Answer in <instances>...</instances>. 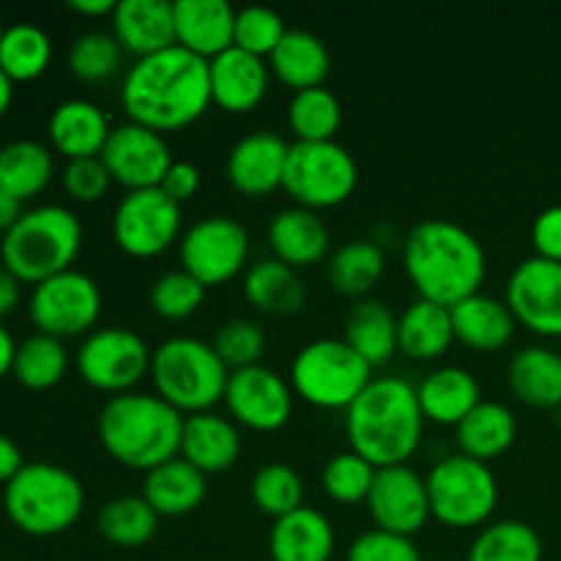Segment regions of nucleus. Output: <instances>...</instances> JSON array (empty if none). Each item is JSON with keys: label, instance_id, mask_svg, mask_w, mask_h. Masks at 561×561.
I'll use <instances>...</instances> for the list:
<instances>
[{"label": "nucleus", "instance_id": "nucleus-1", "mask_svg": "<svg viewBox=\"0 0 561 561\" xmlns=\"http://www.w3.org/2000/svg\"><path fill=\"white\" fill-rule=\"evenodd\" d=\"M211 102L208 60L179 44L137 58L121 88V104L129 121L159 135L195 124Z\"/></svg>", "mask_w": 561, "mask_h": 561}, {"label": "nucleus", "instance_id": "nucleus-2", "mask_svg": "<svg viewBox=\"0 0 561 561\" xmlns=\"http://www.w3.org/2000/svg\"><path fill=\"white\" fill-rule=\"evenodd\" d=\"M403 266L420 299L455 307L480 294L485 283V250L474 233L449 219H422L403 244Z\"/></svg>", "mask_w": 561, "mask_h": 561}, {"label": "nucleus", "instance_id": "nucleus-3", "mask_svg": "<svg viewBox=\"0 0 561 561\" xmlns=\"http://www.w3.org/2000/svg\"><path fill=\"white\" fill-rule=\"evenodd\" d=\"M425 431L416 387L400 376H381L345 409L351 449L376 469L409 463Z\"/></svg>", "mask_w": 561, "mask_h": 561}, {"label": "nucleus", "instance_id": "nucleus-4", "mask_svg": "<svg viewBox=\"0 0 561 561\" xmlns=\"http://www.w3.org/2000/svg\"><path fill=\"white\" fill-rule=\"evenodd\" d=\"M184 414L148 392L113 394L99 414V442L126 469L151 471L179 458Z\"/></svg>", "mask_w": 561, "mask_h": 561}, {"label": "nucleus", "instance_id": "nucleus-5", "mask_svg": "<svg viewBox=\"0 0 561 561\" xmlns=\"http://www.w3.org/2000/svg\"><path fill=\"white\" fill-rule=\"evenodd\" d=\"M82 247V222L71 208L47 203L27 208L0 239V263L20 283L38 285L69 272Z\"/></svg>", "mask_w": 561, "mask_h": 561}, {"label": "nucleus", "instance_id": "nucleus-6", "mask_svg": "<svg viewBox=\"0 0 561 561\" xmlns=\"http://www.w3.org/2000/svg\"><path fill=\"white\" fill-rule=\"evenodd\" d=\"M11 524L31 537H55L71 529L85 507L82 482L64 466L33 460L3 488Z\"/></svg>", "mask_w": 561, "mask_h": 561}, {"label": "nucleus", "instance_id": "nucleus-7", "mask_svg": "<svg viewBox=\"0 0 561 561\" xmlns=\"http://www.w3.org/2000/svg\"><path fill=\"white\" fill-rule=\"evenodd\" d=\"M151 378L159 398L190 416L222 403L230 370L211 343L181 334L153 348Z\"/></svg>", "mask_w": 561, "mask_h": 561}, {"label": "nucleus", "instance_id": "nucleus-8", "mask_svg": "<svg viewBox=\"0 0 561 561\" xmlns=\"http://www.w3.org/2000/svg\"><path fill=\"white\" fill-rule=\"evenodd\" d=\"M370 381L373 367L345 340H312L290 362V389L316 409H348Z\"/></svg>", "mask_w": 561, "mask_h": 561}, {"label": "nucleus", "instance_id": "nucleus-9", "mask_svg": "<svg viewBox=\"0 0 561 561\" xmlns=\"http://www.w3.org/2000/svg\"><path fill=\"white\" fill-rule=\"evenodd\" d=\"M431 515L449 529L488 524L499 502V482L491 466L466 455H447L425 477Z\"/></svg>", "mask_w": 561, "mask_h": 561}, {"label": "nucleus", "instance_id": "nucleus-10", "mask_svg": "<svg viewBox=\"0 0 561 561\" xmlns=\"http://www.w3.org/2000/svg\"><path fill=\"white\" fill-rule=\"evenodd\" d=\"M359 181V168L348 148L337 140L299 142L288 148L283 190L296 201V206L334 208L348 201Z\"/></svg>", "mask_w": 561, "mask_h": 561}, {"label": "nucleus", "instance_id": "nucleus-11", "mask_svg": "<svg viewBox=\"0 0 561 561\" xmlns=\"http://www.w3.org/2000/svg\"><path fill=\"white\" fill-rule=\"evenodd\" d=\"M153 351L137 332L124 327L96 329L77 348V373L99 392L124 394L151 373Z\"/></svg>", "mask_w": 561, "mask_h": 561}, {"label": "nucleus", "instance_id": "nucleus-12", "mask_svg": "<svg viewBox=\"0 0 561 561\" xmlns=\"http://www.w3.org/2000/svg\"><path fill=\"white\" fill-rule=\"evenodd\" d=\"M102 316V290L85 272H60L33 285L31 321L49 337H80L91 332Z\"/></svg>", "mask_w": 561, "mask_h": 561}, {"label": "nucleus", "instance_id": "nucleus-13", "mask_svg": "<svg viewBox=\"0 0 561 561\" xmlns=\"http://www.w3.org/2000/svg\"><path fill=\"white\" fill-rule=\"evenodd\" d=\"M181 268L206 288L233 279L250 257V233L233 217H203L179 241Z\"/></svg>", "mask_w": 561, "mask_h": 561}, {"label": "nucleus", "instance_id": "nucleus-14", "mask_svg": "<svg viewBox=\"0 0 561 561\" xmlns=\"http://www.w3.org/2000/svg\"><path fill=\"white\" fill-rule=\"evenodd\" d=\"M181 233V203L153 190L126 192L113 214L115 244L131 257H157Z\"/></svg>", "mask_w": 561, "mask_h": 561}, {"label": "nucleus", "instance_id": "nucleus-15", "mask_svg": "<svg viewBox=\"0 0 561 561\" xmlns=\"http://www.w3.org/2000/svg\"><path fill=\"white\" fill-rule=\"evenodd\" d=\"M222 403L228 405L230 420L239 425L274 433L288 425L294 411V389L272 367L252 365L230 373Z\"/></svg>", "mask_w": 561, "mask_h": 561}, {"label": "nucleus", "instance_id": "nucleus-16", "mask_svg": "<svg viewBox=\"0 0 561 561\" xmlns=\"http://www.w3.org/2000/svg\"><path fill=\"white\" fill-rule=\"evenodd\" d=\"M102 162L113 175V181H118L129 192H137L153 190V186L162 184L164 173H168L175 159L170 153L164 135L135 124V121H126V124L113 126V131H110L107 146L102 151Z\"/></svg>", "mask_w": 561, "mask_h": 561}, {"label": "nucleus", "instance_id": "nucleus-17", "mask_svg": "<svg viewBox=\"0 0 561 561\" xmlns=\"http://www.w3.org/2000/svg\"><path fill=\"white\" fill-rule=\"evenodd\" d=\"M507 307L515 321L542 337H561V263L526 257L507 279Z\"/></svg>", "mask_w": 561, "mask_h": 561}, {"label": "nucleus", "instance_id": "nucleus-18", "mask_svg": "<svg viewBox=\"0 0 561 561\" xmlns=\"http://www.w3.org/2000/svg\"><path fill=\"white\" fill-rule=\"evenodd\" d=\"M367 507L376 520V529L414 537L431 518L425 477L416 474L409 463L378 469L370 496H367Z\"/></svg>", "mask_w": 561, "mask_h": 561}, {"label": "nucleus", "instance_id": "nucleus-19", "mask_svg": "<svg viewBox=\"0 0 561 561\" xmlns=\"http://www.w3.org/2000/svg\"><path fill=\"white\" fill-rule=\"evenodd\" d=\"M288 142L272 129H257L233 142L228 153V181L241 195H272L283 186Z\"/></svg>", "mask_w": 561, "mask_h": 561}, {"label": "nucleus", "instance_id": "nucleus-20", "mask_svg": "<svg viewBox=\"0 0 561 561\" xmlns=\"http://www.w3.org/2000/svg\"><path fill=\"white\" fill-rule=\"evenodd\" d=\"M208 75H211V99L228 113H250L266 99L268 69L266 58L244 53L239 47L225 49L222 55L208 60Z\"/></svg>", "mask_w": 561, "mask_h": 561}, {"label": "nucleus", "instance_id": "nucleus-21", "mask_svg": "<svg viewBox=\"0 0 561 561\" xmlns=\"http://www.w3.org/2000/svg\"><path fill=\"white\" fill-rule=\"evenodd\" d=\"M175 44L211 60L233 47L236 9L228 0H173Z\"/></svg>", "mask_w": 561, "mask_h": 561}, {"label": "nucleus", "instance_id": "nucleus-22", "mask_svg": "<svg viewBox=\"0 0 561 561\" xmlns=\"http://www.w3.org/2000/svg\"><path fill=\"white\" fill-rule=\"evenodd\" d=\"M110 20L113 36L124 53L137 58L175 47V16L170 0H118Z\"/></svg>", "mask_w": 561, "mask_h": 561}, {"label": "nucleus", "instance_id": "nucleus-23", "mask_svg": "<svg viewBox=\"0 0 561 561\" xmlns=\"http://www.w3.org/2000/svg\"><path fill=\"white\" fill-rule=\"evenodd\" d=\"M179 455L186 463L201 469L203 474L228 471L241 455L239 427L230 416L217 414V411H201V414L184 416Z\"/></svg>", "mask_w": 561, "mask_h": 561}, {"label": "nucleus", "instance_id": "nucleus-24", "mask_svg": "<svg viewBox=\"0 0 561 561\" xmlns=\"http://www.w3.org/2000/svg\"><path fill=\"white\" fill-rule=\"evenodd\" d=\"M49 142L66 159L102 157L107 137L113 131L107 113L88 99H69L60 102L49 115Z\"/></svg>", "mask_w": 561, "mask_h": 561}, {"label": "nucleus", "instance_id": "nucleus-25", "mask_svg": "<svg viewBox=\"0 0 561 561\" xmlns=\"http://www.w3.org/2000/svg\"><path fill=\"white\" fill-rule=\"evenodd\" d=\"M268 247L274 257L296 272L307 266H316L329 252V228L318 211L310 208L290 206L283 208L268 222Z\"/></svg>", "mask_w": 561, "mask_h": 561}, {"label": "nucleus", "instance_id": "nucleus-26", "mask_svg": "<svg viewBox=\"0 0 561 561\" xmlns=\"http://www.w3.org/2000/svg\"><path fill=\"white\" fill-rule=\"evenodd\" d=\"M337 546L334 526L321 510L299 507L274 520L268 535L272 561H329Z\"/></svg>", "mask_w": 561, "mask_h": 561}, {"label": "nucleus", "instance_id": "nucleus-27", "mask_svg": "<svg viewBox=\"0 0 561 561\" xmlns=\"http://www.w3.org/2000/svg\"><path fill=\"white\" fill-rule=\"evenodd\" d=\"M449 312H453L455 340H460L469 348L482 351V354L502 351L513 340L515 323H518L507 301L482 294V290L466 296L463 301L449 307Z\"/></svg>", "mask_w": 561, "mask_h": 561}, {"label": "nucleus", "instance_id": "nucleus-28", "mask_svg": "<svg viewBox=\"0 0 561 561\" xmlns=\"http://www.w3.org/2000/svg\"><path fill=\"white\" fill-rule=\"evenodd\" d=\"M425 422L458 427L482 403L480 381L466 367H438L416 387Z\"/></svg>", "mask_w": 561, "mask_h": 561}, {"label": "nucleus", "instance_id": "nucleus-29", "mask_svg": "<svg viewBox=\"0 0 561 561\" xmlns=\"http://www.w3.org/2000/svg\"><path fill=\"white\" fill-rule=\"evenodd\" d=\"M453 340V312L436 301H411L403 316L398 318V351H403L409 359H438V356L447 354Z\"/></svg>", "mask_w": 561, "mask_h": 561}, {"label": "nucleus", "instance_id": "nucleus-30", "mask_svg": "<svg viewBox=\"0 0 561 561\" xmlns=\"http://www.w3.org/2000/svg\"><path fill=\"white\" fill-rule=\"evenodd\" d=\"M507 381L515 398L535 409L561 405V354L546 345H529L510 359Z\"/></svg>", "mask_w": 561, "mask_h": 561}, {"label": "nucleus", "instance_id": "nucleus-31", "mask_svg": "<svg viewBox=\"0 0 561 561\" xmlns=\"http://www.w3.org/2000/svg\"><path fill=\"white\" fill-rule=\"evenodd\" d=\"M208 491L206 474L186 463L184 458H173L157 466L142 480V499L157 510L159 515H186L195 513L203 504Z\"/></svg>", "mask_w": 561, "mask_h": 561}, {"label": "nucleus", "instance_id": "nucleus-32", "mask_svg": "<svg viewBox=\"0 0 561 561\" xmlns=\"http://www.w3.org/2000/svg\"><path fill=\"white\" fill-rule=\"evenodd\" d=\"M329 66H332V58H329L327 44L316 33L299 31V27L285 33L277 49L268 55L272 75L288 88H294V93L323 85Z\"/></svg>", "mask_w": 561, "mask_h": 561}, {"label": "nucleus", "instance_id": "nucleus-33", "mask_svg": "<svg viewBox=\"0 0 561 561\" xmlns=\"http://www.w3.org/2000/svg\"><path fill=\"white\" fill-rule=\"evenodd\" d=\"M244 296L252 307L268 316H294L305 307L307 290L294 266L277 257H263L247 268Z\"/></svg>", "mask_w": 561, "mask_h": 561}, {"label": "nucleus", "instance_id": "nucleus-34", "mask_svg": "<svg viewBox=\"0 0 561 561\" xmlns=\"http://www.w3.org/2000/svg\"><path fill=\"white\" fill-rule=\"evenodd\" d=\"M343 340L367 365L378 367L398 351V318L383 301L359 299L345 316Z\"/></svg>", "mask_w": 561, "mask_h": 561}, {"label": "nucleus", "instance_id": "nucleus-35", "mask_svg": "<svg viewBox=\"0 0 561 561\" xmlns=\"http://www.w3.org/2000/svg\"><path fill=\"white\" fill-rule=\"evenodd\" d=\"M458 447L460 455L474 458L488 463V460L499 458L513 447L515 436H518V422L515 414L504 403L496 400H482L458 427Z\"/></svg>", "mask_w": 561, "mask_h": 561}, {"label": "nucleus", "instance_id": "nucleus-36", "mask_svg": "<svg viewBox=\"0 0 561 561\" xmlns=\"http://www.w3.org/2000/svg\"><path fill=\"white\" fill-rule=\"evenodd\" d=\"M55 173V159L44 142L11 140L0 148V190L20 203L42 195Z\"/></svg>", "mask_w": 561, "mask_h": 561}, {"label": "nucleus", "instance_id": "nucleus-37", "mask_svg": "<svg viewBox=\"0 0 561 561\" xmlns=\"http://www.w3.org/2000/svg\"><path fill=\"white\" fill-rule=\"evenodd\" d=\"M383 268L387 257L376 241H348L329 257V283L337 294L367 299V294L381 283Z\"/></svg>", "mask_w": 561, "mask_h": 561}, {"label": "nucleus", "instance_id": "nucleus-38", "mask_svg": "<svg viewBox=\"0 0 561 561\" xmlns=\"http://www.w3.org/2000/svg\"><path fill=\"white\" fill-rule=\"evenodd\" d=\"M49 60H53V42L47 31L33 22L5 25L3 38H0V69L11 82L36 80L47 71Z\"/></svg>", "mask_w": 561, "mask_h": 561}, {"label": "nucleus", "instance_id": "nucleus-39", "mask_svg": "<svg viewBox=\"0 0 561 561\" xmlns=\"http://www.w3.org/2000/svg\"><path fill=\"white\" fill-rule=\"evenodd\" d=\"M99 535L118 548H140L157 535L159 513L142 496L110 499L96 515Z\"/></svg>", "mask_w": 561, "mask_h": 561}, {"label": "nucleus", "instance_id": "nucleus-40", "mask_svg": "<svg viewBox=\"0 0 561 561\" xmlns=\"http://www.w3.org/2000/svg\"><path fill=\"white\" fill-rule=\"evenodd\" d=\"M340 124H343V107L329 88H307L290 99L288 126L299 142L334 140Z\"/></svg>", "mask_w": 561, "mask_h": 561}, {"label": "nucleus", "instance_id": "nucleus-41", "mask_svg": "<svg viewBox=\"0 0 561 561\" xmlns=\"http://www.w3.org/2000/svg\"><path fill=\"white\" fill-rule=\"evenodd\" d=\"M66 367H69V354H66L64 340L36 332L16 345L11 373L22 387L42 392V389H53L55 383H60Z\"/></svg>", "mask_w": 561, "mask_h": 561}, {"label": "nucleus", "instance_id": "nucleus-42", "mask_svg": "<svg viewBox=\"0 0 561 561\" xmlns=\"http://www.w3.org/2000/svg\"><path fill=\"white\" fill-rule=\"evenodd\" d=\"M466 561H542V540L524 520H499L474 537Z\"/></svg>", "mask_w": 561, "mask_h": 561}, {"label": "nucleus", "instance_id": "nucleus-43", "mask_svg": "<svg viewBox=\"0 0 561 561\" xmlns=\"http://www.w3.org/2000/svg\"><path fill=\"white\" fill-rule=\"evenodd\" d=\"M252 502L274 520L305 507V482L288 463H266L252 477Z\"/></svg>", "mask_w": 561, "mask_h": 561}, {"label": "nucleus", "instance_id": "nucleus-44", "mask_svg": "<svg viewBox=\"0 0 561 561\" xmlns=\"http://www.w3.org/2000/svg\"><path fill=\"white\" fill-rule=\"evenodd\" d=\"M124 47L113 33L85 31L71 42L69 47V69L80 82H102L110 80L121 69Z\"/></svg>", "mask_w": 561, "mask_h": 561}, {"label": "nucleus", "instance_id": "nucleus-45", "mask_svg": "<svg viewBox=\"0 0 561 561\" xmlns=\"http://www.w3.org/2000/svg\"><path fill=\"white\" fill-rule=\"evenodd\" d=\"M376 466L362 458V455H356L354 449L351 453H340L323 469V491H327L329 499H334L340 504L367 502L373 480H376Z\"/></svg>", "mask_w": 561, "mask_h": 561}, {"label": "nucleus", "instance_id": "nucleus-46", "mask_svg": "<svg viewBox=\"0 0 561 561\" xmlns=\"http://www.w3.org/2000/svg\"><path fill=\"white\" fill-rule=\"evenodd\" d=\"M285 33H288L285 20L268 5H244V9L236 11L233 47L244 49V53L268 60V55L277 49Z\"/></svg>", "mask_w": 561, "mask_h": 561}, {"label": "nucleus", "instance_id": "nucleus-47", "mask_svg": "<svg viewBox=\"0 0 561 561\" xmlns=\"http://www.w3.org/2000/svg\"><path fill=\"white\" fill-rule=\"evenodd\" d=\"M203 299H206V285L197 283L192 274L184 268L179 272H168L151 285V307L157 316L168 318V321H184V318L195 316L201 310Z\"/></svg>", "mask_w": 561, "mask_h": 561}, {"label": "nucleus", "instance_id": "nucleus-48", "mask_svg": "<svg viewBox=\"0 0 561 561\" xmlns=\"http://www.w3.org/2000/svg\"><path fill=\"white\" fill-rule=\"evenodd\" d=\"M214 351L219 359L228 365V370H241V367L261 365V356L266 351V334L250 318H233L222 323L214 334Z\"/></svg>", "mask_w": 561, "mask_h": 561}, {"label": "nucleus", "instance_id": "nucleus-49", "mask_svg": "<svg viewBox=\"0 0 561 561\" xmlns=\"http://www.w3.org/2000/svg\"><path fill=\"white\" fill-rule=\"evenodd\" d=\"M345 561H422L411 537L392 535L383 529L362 531L348 548Z\"/></svg>", "mask_w": 561, "mask_h": 561}, {"label": "nucleus", "instance_id": "nucleus-50", "mask_svg": "<svg viewBox=\"0 0 561 561\" xmlns=\"http://www.w3.org/2000/svg\"><path fill=\"white\" fill-rule=\"evenodd\" d=\"M113 175L104 168L102 157H88V159H71L64 170V186L69 197L77 203H96L107 195Z\"/></svg>", "mask_w": 561, "mask_h": 561}, {"label": "nucleus", "instance_id": "nucleus-51", "mask_svg": "<svg viewBox=\"0 0 561 561\" xmlns=\"http://www.w3.org/2000/svg\"><path fill=\"white\" fill-rule=\"evenodd\" d=\"M531 244L540 257L561 263V203L537 214L535 225H531Z\"/></svg>", "mask_w": 561, "mask_h": 561}, {"label": "nucleus", "instance_id": "nucleus-52", "mask_svg": "<svg viewBox=\"0 0 561 561\" xmlns=\"http://www.w3.org/2000/svg\"><path fill=\"white\" fill-rule=\"evenodd\" d=\"M159 190L168 197H173L175 203H186L201 190V170L192 162H186V159H175L168 173H164Z\"/></svg>", "mask_w": 561, "mask_h": 561}, {"label": "nucleus", "instance_id": "nucleus-53", "mask_svg": "<svg viewBox=\"0 0 561 561\" xmlns=\"http://www.w3.org/2000/svg\"><path fill=\"white\" fill-rule=\"evenodd\" d=\"M22 466H25V460H22V453H20V447L14 444V438H9L5 433H0V482H3V485H9Z\"/></svg>", "mask_w": 561, "mask_h": 561}, {"label": "nucleus", "instance_id": "nucleus-54", "mask_svg": "<svg viewBox=\"0 0 561 561\" xmlns=\"http://www.w3.org/2000/svg\"><path fill=\"white\" fill-rule=\"evenodd\" d=\"M22 299V283L9 272V268L0 266V318L11 316L16 310Z\"/></svg>", "mask_w": 561, "mask_h": 561}, {"label": "nucleus", "instance_id": "nucleus-55", "mask_svg": "<svg viewBox=\"0 0 561 561\" xmlns=\"http://www.w3.org/2000/svg\"><path fill=\"white\" fill-rule=\"evenodd\" d=\"M22 214H25L22 203L16 201V197H11L9 192L0 190V233L14 228V222L22 217Z\"/></svg>", "mask_w": 561, "mask_h": 561}, {"label": "nucleus", "instance_id": "nucleus-56", "mask_svg": "<svg viewBox=\"0 0 561 561\" xmlns=\"http://www.w3.org/2000/svg\"><path fill=\"white\" fill-rule=\"evenodd\" d=\"M14 356H16L14 337H11L9 329L0 323V378H5L11 370H14Z\"/></svg>", "mask_w": 561, "mask_h": 561}, {"label": "nucleus", "instance_id": "nucleus-57", "mask_svg": "<svg viewBox=\"0 0 561 561\" xmlns=\"http://www.w3.org/2000/svg\"><path fill=\"white\" fill-rule=\"evenodd\" d=\"M71 9L82 16H113L115 0H71Z\"/></svg>", "mask_w": 561, "mask_h": 561}, {"label": "nucleus", "instance_id": "nucleus-58", "mask_svg": "<svg viewBox=\"0 0 561 561\" xmlns=\"http://www.w3.org/2000/svg\"><path fill=\"white\" fill-rule=\"evenodd\" d=\"M11 102H14V82H11L9 77L3 75V69H0V118L9 113Z\"/></svg>", "mask_w": 561, "mask_h": 561}, {"label": "nucleus", "instance_id": "nucleus-59", "mask_svg": "<svg viewBox=\"0 0 561 561\" xmlns=\"http://www.w3.org/2000/svg\"><path fill=\"white\" fill-rule=\"evenodd\" d=\"M3 33H5V25H3V20H0V38H3Z\"/></svg>", "mask_w": 561, "mask_h": 561}]
</instances>
